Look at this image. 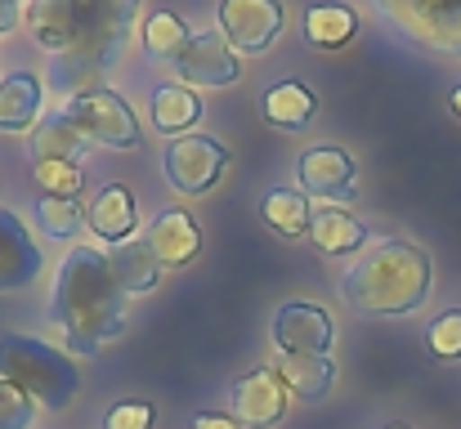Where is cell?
<instances>
[{"mask_svg": "<svg viewBox=\"0 0 461 429\" xmlns=\"http://www.w3.org/2000/svg\"><path fill=\"white\" fill-rule=\"evenodd\" d=\"M126 299L131 295L117 286L104 251L95 246L68 251L50 295V317L63 326L68 353L95 358L104 344H113L126 331Z\"/></svg>", "mask_w": 461, "mask_h": 429, "instance_id": "cell-1", "label": "cell"}, {"mask_svg": "<svg viewBox=\"0 0 461 429\" xmlns=\"http://www.w3.org/2000/svg\"><path fill=\"white\" fill-rule=\"evenodd\" d=\"M224 165H229V147L215 135H179L175 143H166V156H161L166 183L184 197L211 192L220 183Z\"/></svg>", "mask_w": 461, "mask_h": 429, "instance_id": "cell-6", "label": "cell"}, {"mask_svg": "<svg viewBox=\"0 0 461 429\" xmlns=\"http://www.w3.org/2000/svg\"><path fill=\"white\" fill-rule=\"evenodd\" d=\"M41 103H45V85L32 72H14L0 81V130H32L41 121Z\"/></svg>", "mask_w": 461, "mask_h": 429, "instance_id": "cell-16", "label": "cell"}, {"mask_svg": "<svg viewBox=\"0 0 461 429\" xmlns=\"http://www.w3.org/2000/svg\"><path fill=\"white\" fill-rule=\"evenodd\" d=\"M453 112H457V117H461V85H457V90H453Z\"/></svg>", "mask_w": 461, "mask_h": 429, "instance_id": "cell-33", "label": "cell"}, {"mask_svg": "<svg viewBox=\"0 0 461 429\" xmlns=\"http://www.w3.org/2000/svg\"><path fill=\"white\" fill-rule=\"evenodd\" d=\"M175 72H179V85L220 90L242 76V63H238V49L229 45V36L220 27H211V31H193V40L175 58Z\"/></svg>", "mask_w": 461, "mask_h": 429, "instance_id": "cell-7", "label": "cell"}, {"mask_svg": "<svg viewBox=\"0 0 461 429\" xmlns=\"http://www.w3.org/2000/svg\"><path fill=\"white\" fill-rule=\"evenodd\" d=\"M86 224H90L95 237H104L108 246L131 242V233H135V224H140V215H135V197H131L122 183H108V188L95 197V206L86 210Z\"/></svg>", "mask_w": 461, "mask_h": 429, "instance_id": "cell-15", "label": "cell"}, {"mask_svg": "<svg viewBox=\"0 0 461 429\" xmlns=\"http://www.w3.org/2000/svg\"><path fill=\"white\" fill-rule=\"evenodd\" d=\"M157 412L153 403H117V407H108V416H104V429H153Z\"/></svg>", "mask_w": 461, "mask_h": 429, "instance_id": "cell-29", "label": "cell"}, {"mask_svg": "<svg viewBox=\"0 0 461 429\" xmlns=\"http://www.w3.org/2000/svg\"><path fill=\"white\" fill-rule=\"evenodd\" d=\"M0 81H5V76H0Z\"/></svg>", "mask_w": 461, "mask_h": 429, "instance_id": "cell-36", "label": "cell"}, {"mask_svg": "<svg viewBox=\"0 0 461 429\" xmlns=\"http://www.w3.org/2000/svg\"><path fill=\"white\" fill-rule=\"evenodd\" d=\"M260 215H265V224L274 228V233H283V237H305L309 233V215H313V206H309V197L301 188H269L265 192V201H260Z\"/></svg>", "mask_w": 461, "mask_h": 429, "instance_id": "cell-22", "label": "cell"}, {"mask_svg": "<svg viewBox=\"0 0 461 429\" xmlns=\"http://www.w3.org/2000/svg\"><path fill=\"white\" fill-rule=\"evenodd\" d=\"M144 49L153 54V58H179L184 54V45L193 40V31H188V22L179 18V13H170V9H157V13H149V22H144Z\"/></svg>", "mask_w": 461, "mask_h": 429, "instance_id": "cell-24", "label": "cell"}, {"mask_svg": "<svg viewBox=\"0 0 461 429\" xmlns=\"http://www.w3.org/2000/svg\"><path fill=\"white\" fill-rule=\"evenodd\" d=\"M426 344H430V353H435V358L457 362L461 358V308H448V313H439V317L430 322Z\"/></svg>", "mask_w": 461, "mask_h": 429, "instance_id": "cell-27", "label": "cell"}, {"mask_svg": "<svg viewBox=\"0 0 461 429\" xmlns=\"http://www.w3.org/2000/svg\"><path fill=\"white\" fill-rule=\"evenodd\" d=\"M385 429H408V425H385Z\"/></svg>", "mask_w": 461, "mask_h": 429, "instance_id": "cell-35", "label": "cell"}, {"mask_svg": "<svg viewBox=\"0 0 461 429\" xmlns=\"http://www.w3.org/2000/svg\"><path fill=\"white\" fill-rule=\"evenodd\" d=\"M36 183H41V197H77L81 201L86 174L72 161H41L36 165Z\"/></svg>", "mask_w": 461, "mask_h": 429, "instance_id": "cell-26", "label": "cell"}, {"mask_svg": "<svg viewBox=\"0 0 461 429\" xmlns=\"http://www.w3.org/2000/svg\"><path fill=\"white\" fill-rule=\"evenodd\" d=\"M144 242H149V251H153V260L161 269H184L202 251V228L193 224L188 210L166 206V210H157V219L149 224V237Z\"/></svg>", "mask_w": 461, "mask_h": 429, "instance_id": "cell-13", "label": "cell"}, {"mask_svg": "<svg viewBox=\"0 0 461 429\" xmlns=\"http://www.w3.org/2000/svg\"><path fill=\"white\" fill-rule=\"evenodd\" d=\"M0 4H23V0H0Z\"/></svg>", "mask_w": 461, "mask_h": 429, "instance_id": "cell-34", "label": "cell"}, {"mask_svg": "<svg viewBox=\"0 0 461 429\" xmlns=\"http://www.w3.org/2000/svg\"><path fill=\"white\" fill-rule=\"evenodd\" d=\"M23 22V4H0V36H9Z\"/></svg>", "mask_w": 461, "mask_h": 429, "instance_id": "cell-32", "label": "cell"}, {"mask_svg": "<svg viewBox=\"0 0 461 429\" xmlns=\"http://www.w3.org/2000/svg\"><path fill=\"white\" fill-rule=\"evenodd\" d=\"M108 27H117L122 36L135 31V13H140V0H86Z\"/></svg>", "mask_w": 461, "mask_h": 429, "instance_id": "cell-30", "label": "cell"}, {"mask_svg": "<svg viewBox=\"0 0 461 429\" xmlns=\"http://www.w3.org/2000/svg\"><path fill=\"white\" fill-rule=\"evenodd\" d=\"M340 295L358 313H381V317L412 313L430 295V255L417 242L385 237V242L367 246L340 273Z\"/></svg>", "mask_w": 461, "mask_h": 429, "instance_id": "cell-2", "label": "cell"}, {"mask_svg": "<svg viewBox=\"0 0 461 429\" xmlns=\"http://www.w3.org/2000/svg\"><path fill=\"white\" fill-rule=\"evenodd\" d=\"M41 269H45V255H41L36 237L9 206H0V295L32 286L41 278Z\"/></svg>", "mask_w": 461, "mask_h": 429, "instance_id": "cell-11", "label": "cell"}, {"mask_svg": "<svg viewBox=\"0 0 461 429\" xmlns=\"http://www.w3.org/2000/svg\"><path fill=\"white\" fill-rule=\"evenodd\" d=\"M86 152H90V143L72 126L68 112H45V117L32 126V135H27L32 165H41V161H72V165H81Z\"/></svg>", "mask_w": 461, "mask_h": 429, "instance_id": "cell-14", "label": "cell"}, {"mask_svg": "<svg viewBox=\"0 0 461 429\" xmlns=\"http://www.w3.org/2000/svg\"><path fill=\"white\" fill-rule=\"evenodd\" d=\"M36 224H41V233H45V237L68 242V237H77V233H81L86 210H81V201H77V197H36Z\"/></svg>", "mask_w": 461, "mask_h": 429, "instance_id": "cell-25", "label": "cell"}, {"mask_svg": "<svg viewBox=\"0 0 461 429\" xmlns=\"http://www.w3.org/2000/svg\"><path fill=\"white\" fill-rule=\"evenodd\" d=\"M372 4L408 40L461 58V0H372Z\"/></svg>", "mask_w": 461, "mask_h": 429, "instance_id": "cell-4", "label": "cell"}, {"mask_svg": "<svg viewBox=\"0 0 461 429\" xmlns=\"http://www.w3.org/2000/svg\"><path fill=\"white\" fill-rule=\"evenodd\" d=\"M104 255H108V269H113V278H117V286H122L126 295H149L157 286L161 264L153 260L149 242H122V246H113V251H104Z\"/></svg>", "mask_w": 461, "mask_h": 429, "instance_id": "cell-20", "label": "cell"}, {"mask_svg": "<svg viewBox=\"0 0 461 429\" xmlns=\"http://www.w3.org/2000/svg\"><path fill=\"white\" fill-rule=\"evenodd\" d=\"M32 425H36V403L18 385L0 380V429H32Z\"/></svg>", "mask_w": 461, "mask_h": 429, "instance_id": "cell-28", "label": "cell"}, {"mask_svg": "<svg viewBox=\"0 0 461 429\" xmlns=\"http://www.w3.org/2000/svg\"><path fill=\"white\" fill-rule=\"evenodd\" d=\"M193 429H242L233 416H220V412H197L193 416Z\"/></svg>", "mask_w": 461, "mask_h": 429, "instance_id": "cell-31", "label": "cell"}, {"mask_svg": "<svg viewBox=\"0 0 461 429\" xmlns=\"http://www.w3.org/2000/svg\"><path fill=\"white\" fill-rule=\"evenodd\" d=\"M72 117V126L86 135V143L95 147H117V152H131L140 147V117L131 112V103L117 94V90H95V94H81L63 108Z\"/></svg>", "mask_w": 461, "mask_h": 429, "instance_id": "cell-5", "label": "cell"}, {"mask_svg": "<svg viewBox=\"0 0 461 429\" xmlns=\"http://www.w3.org/2000/svg\"><path fill=\"white\" fill-rule=\"evenodd\" d=\"M358 31V18L349 4H309L305 9V40L313 49H340Z\"/></svg>", "mask_w": 461, "mask_h": 429, "instance_id": "cell-23", "label": "cell"}, {"mask_svg": "<svg viewBox=\"0 0 461 429\" xmlns=\"http://www.w3.org/2000/svg\"><path fill=\"white\" fill-rule=\"evenodd\" d=\"M153 126L161 135H188L197 121H202V99L188 90V85H179V81H170V85H157L153 90Z\"/></svg>", "mask_w": 461, "mask_h": 429, "instance_id": "cell-19", "label": "cell"}, {"mask_svg": "<svg viewBox=\"0 0 461 429\" xmlns=\"http://www.w3.org/2000/svg\"><path fill=\"white\" fill-rule=\"evenodd\" d=\"M0 380L18 385L45 412H63L81 389L77 362L36 335H0Z\"/></svg>", "mask_w": 461, "mask_h": 429, "instance_id": "cell-3", "label": "cell"}, {"mask_svg": "<svg viewBox=\"0 0 461 429\" xmlns=\"http://www.w3.org/2000/svg\"><path fill=\"white\" fill-rule=\"evenodd\" d=\"M283 27L278 0H220V31L242 54H265Z\"/></svg>", "mask_w": 461, "mask_h": 429, "instance_id": "cell-9", "label": "cell"}, {"mask_svg": "<svg viewBox=\"0 0 461 429\" xmlns=\"http://www.w3.org/2000/svg\"><path fill=\"white\" fill-rule=\"evenodd\" d=\"M309 237H313L318 251H327V255H345V251H358V246L367 242V228H363L345 206L322 201V206H313V215H309Z\"/></svg>", "mask_w": 461, "mask_h": 429, "instance_id": "cell-18", "label": "cell"}, {"mask_svg": "<svg viewBox=\"0 0 461 429\" xmlns=\"http://www.w3.org/2000/svg\"><path fill=\"white\" fill-rule=\"evenodd\" d=\"M296 174H301V192L305 197L331 201V206L354 197V156L345 147H331V143L309 147L301 156V165H296Z\"/></svg>", "mask_w": 461, "mask_h": 429, "instance_id": "cell-12", "label": "cell"}, {"mask_svg": "<svg viewBox=\"0 0 461 429\" xmlns=\"http://www.w3.org/2000/svg\"><path fill=\"white\" fill-rule=\"evenodd\" d=\"M274 371H278V380H283L292 394H301L305 403H318V398L336 385V358H331V353H283V358L274 362Z\"/></svg>", "mask_w": 461, "mask_h": 429, "instance_id": "cell-17", "label": "cell"}, {"mask_svg": "<svg viewBox=\"0 0 461 429\" xmlns=\"http://www.w3.org/2000/svg\"><path fill=\"white\" fill-rule=\"evenodd\" d=\"M313 112H318V99L301 81H278L265 94V121L278 126V130H305L313 121Z\"/></svg>", "mask_w": 461, "mask_h": 429, "instance_id": "cell-21", "label": "cell"}, {"mask_svg": "<svg viewBox=\"0 0 461 429\" xmlns=\"http://www.w3.org/2000/svg\"><path fill=\"white\" fill-rule=\"evenodd\" d=\"M229 407H233V421L242 429H269L287 416V385L278 380L274 367H256V371L233 380Z\"/></svg>", "mask_w": 461, "mask_h": 429, "instance_id": "cell-8", "label": "cell"}, {"mask_svg": "<svg viewBox=\"0 0 461 429\" xmlns=\"http://www.w3.org/2000/svg\"><path fill=\"white\" fill-rule=\"evenodd\" d=\"M336 322L318 304H283L274 313V344L283 353H331Z\"/></svg>", "mask_w": 461, "mask_h": 429, "instance_id": "cell-10", "label": "cell"}]
</instances>
